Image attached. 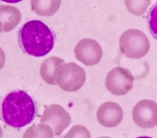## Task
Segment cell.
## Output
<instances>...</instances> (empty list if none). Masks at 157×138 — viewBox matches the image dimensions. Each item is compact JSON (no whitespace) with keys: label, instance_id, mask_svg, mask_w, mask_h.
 Returning a JSON list of instances; mask_svg holds the SVG:
<instances>
[{"label":"cell","instance_id":"6da1fadb","mask_svg":"<svg viewBox=\"0 0 157 138\" xmlns=\"http://www.w3.org/2000/svg\"><path fill=\"white\" fill-rule=\"evenodd\" d=\"M19 45L25 53L33 56H45L53 48L55 36L44 23L38 20L29 21L18 33Z\"/></svg>","mask_w":157,"mask_h":138},{"label":"cell","instance_id":"7a4b0ae2","mask_svg":"<svg viewBox=\"0 0 157 138\" xmlns=\"http://www.w3.org/2000/svg\"><path fill=\"white\" fill-rule=\"evenodd\" d=\"M3 119L9 125L20 128L34 119L36 106L33 100L25 91L15 90L8 93L2 104Z\"/></svg>","mask_w":157,"mask_h":138},{"label":"cell","instance_id":"3957f363","mask_svg":"<svg viewBox=\"0 0 157 138\" xmlns=\"http://www.w3.org/2000/svg\"><path fill=\"white\" fill-rule=\"evenodd\" d=\"M53 77L55 84L63 90L73 92L78 90L84 85L86 75L84 69L76 63L64 62L56 67Z\"/></svg>","mask_w":157,"mask_h":138},{"label":"cell","instance_id":"277c9868","mask_svg":"<svg viewBox=\"0 0 157 138\" xmlns=\"http://www.w3.org/2000/svg\"><path fill=\"white\" fill-rule=\"evenodd\" d=\"M121 52L131 58H141L148 52L149 41L145 34L138 29H130L124 32L119 40Z\"/></svg>","mask_w":157,"mask_h":138},{"label":"cell","instance_id":"5b68a950","mask_svg":"<svg viewBox=\"0 0 157 138\" xmlns=\"http://www.w3.org/2000/svg\"><path fill=\"white\" fill-rule=\"evenodd\" d=\"M134 80L133 76L129 70L117 67L108 73L105 79V85L112 94L124 95L132 89Z\"/></svg>","mask_w":157,"mask_h":138},{"label":"cell","instance_id":"8992f818","mask_svg":"<svg viewBox=\"0 0 157 138\" xmlns=\"http://www.w3.org/2000/svg\"><path fill=\"white\" fill-rule=\"evenodd\" d=\"M71 121L70 115L61 106L52 104L45 108L41 118V123L46 124L52 130L54 134L60 135Z\"/></svg>","mask_w":157,"mask_h":138},{"label":"cell","instance_id":"52a82bcc","mask_svg":"<svg viewBox=\"0 0 157 138\" xmlns=\"http://www.w3.org/2000/svg\"><path fill=\"white\" fill-rule=\"evenodd\" d=\"M132 118L135 123L144 128H151L157 125V103L149 100H143L134 107Z\"/></svg>","mask_w":157,"mask_h":138},{"label":"cell","instance_id":"ba28073f","mask_svg":"<svg viewBox=\"0 0 157 138\" xmlns=\"http://www.w3.org/2000/svg\"><path fill=\"white\" fill-rule=\"evenodd\" d=\"M76 58L87 66L95 65L100 61L102 50L96 40L85 38L80 40L74 49Z\"/></svg>","mask_w":157,"mask_h":138},{"label":"cell","instance_id":"9c48e42d","mask_svg":"<svg viewBox=\"0 0 157 138\" xmlns=\"http://www.w3.org/2000/svg\"><path fill=\"white\" fill-rule=\"evenodd\" d=\"M97 116L99 122L108 128L118 125L123 117L121 108L117 103L111 101L104 103L98 110Z\"/></svg>","mask_w":157,"mask_h":138},{"label":"cell","instance_id":"30bf717a","mask_svg":"<svg viewBox=\"0 0 157 138\" xmlns=\"http://www.w3.org/2000/svg\"><path fill=\"white\" fill-rule=\"evenodd\" d=\"M0 32H8L15 27L21 20V14L16 7L1 5Z\"/></svg>","mask_w":157,"mask_h":138},{"label":"cell","instance_id":"8fae6325","mask_svg":"<svg viewBox=\"0 0 157 138\" xmlns=\"http://www.w3.org/2000/svg\"><path fill=\"white\" fill-rule=\"evenodd\" d=\"M60 0H31V9L38 15L49 16L53 15L58 10Z\"/></svg>","mask_w":157,"mask_h":138},{"label":"cell","instance_id":"7c38bea8","mask_svg":"<svg viewBox=\"0 0 157 138\" xmlns=\"http://www.w3.org/2000/svg\"><path fill=\"white\" fill-rule=\"evenodd\" d=\"M64 62L63 59L55 56L45 60L41 64L40 69L42 78L48 84H56L53 77L55 70L58 65Z\"/></svg>","mask_w":157,"mask_h":138},{"label":"cell","instance_id":"4fadbf2b","mask_svg":"<svg viewBox=\"0 0 157 138\" xmlns=\"http://www.w3.org/2000/svg\"><path fill=\"white\" fill-rule=\"evenodd\" d=\"M54 132L48 125L41 123L33 125L29 128L24 133L23 137H33L36 136H48L53 137Z\"/></svg>","mask_w":157,"mask_h":138},{"label":"cell","instance_id":"5bb4252c","mask_svg":"<svg viewBox=\"0 0 157 138\" xmlns=\"http://www.w3.org/2000/svg\"><path fill=\"white\" fill-rule=\"evenodd\" d=\"M147 19L150 33L153 37L157 40V2L150 9Z\"/></svg>","mask_w":157,"mask_h":138},{"label":"cell","instance_id":"9a60e30c","mask_svg":"<svg viewBox=\"0 0 157 138\" xmlns=\"http://www.w3.org/2000/svg\"><path fill=\"white\" fill-rule=\"evenodd\" d=\"M84 133L90 134L88 130L84 126H81L79 131H78V125H75L70 130L68 134L66 135L75 136V135H86L87 136L89 137H90V136Z\"/></svg>","mask_w":157,"mask_h":138}]
</instances>
